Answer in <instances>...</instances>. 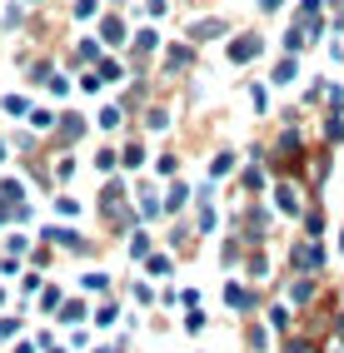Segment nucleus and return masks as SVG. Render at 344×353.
Returning a JSON list of instances; mask_svg holds the SVG:
<instances>
[{"instance_id":"09e8293b","label":"nucleus","mask_w":344,"mask_h":353,"mask_svg":"<svg viewBox=\"0 0 344 353\" xmlns=\"http://www.w3.org/2000/svg\"><path fill=\"white\" fill-rule=\"evenodd\" d=\"M285 6H289V0H255V10H260V15H280Z\"/></svg>"},{"instance_id":"680f3d73","label":"nucleus","mask_w":344,"mask_h":353,"mask_svg":"<svg viewBox=\"0 0 344 353\" xmlns=\"http://www.w3.org/2000/svg\"><path fill=\"white\" fill-rule=\"evenodd\" d=\"M26 6H30V10H45V6H50V0H26Z\"/></svg>"},{"instance_id":"412c9836","label":"nucleus","mask_w":344,"mask_h":353,"mask_svg":"<svg viewBox=\"0 0 344 353\" xmlns=\"http://www.w3.org/2000/svg\"><path fill=\"white\" fill-rule=\"evenodd\" d=\"M95 75H100L105 85H130V65H125V55H115V50H110V55L95 65Z\"/></svg>"},{"instance_id":"0e129e2a","label":"nucleus","mask_w":344,"mask_h":353,"mask_svg":"<svg viewBox=\"0 0 344 353\" xmlns=\"http://www.w3.org/2000/svg\"><path fill=\"white\" fill-rule=\"evenodd\" d=\"M0 309H6V289H0Z\"/></svg>"},{"instance_id":"ea45409f","label":"nucleus","mask_w":344,"mask_h":353,"mask_svg":"<svg viewBox=\"0 0 344 353\" xmlns=\"http://www.w3.org/2000/svg\"><path fill=\"white\" fill-rule=\"evenodd\" d=\"M220 214H215V204H195V234H215Z\"/></svg>"},{"instance_id":"5701e85b","label":"nucleus","mask_w":344,"mask_h":353,"mask_svg":"<svg viewBox=\"0 0 344 353\" xmlns=\"http://www.w3.org/2000/svg\"><path fill=\"white\" fill-rule=\"evenodd\" d=\"M26 190H30V184L20 179V174H0V204H6V209L26 204Z\"/></svg>"},{"instance_id":"5fc2aeb1","label":"nucleus","mask_w":344,"mask_h":353,"mask_svg":"<svg viewBox=\"0 0 344 353\" xmlns=\"http://www.w3.org/2000/svg\"><path fill=\"white\" fill-rule=\"evenodd\" d=\"M185 328H190V334H200V328H204V314H200V309H190V314H185Z\"/></svg>"},{"instance_id":"052dcab7","label":"nucleus","mask_w":344,"mask_h":353,"mask_svg":"<svg viewBox=\"0 0 344 353\" xmlns=\"http://www.w3.org/2000/svg\"><path fill=\"white\" fill-rule=\"evenodd\" d=\"M6 224H10V209H6V204H0V234H6Z\"/></svg>"},{"instance_id":"ddd939ff","label":"nucleus","mask_w":344,"mask_h":353,"mask_svg":"<svg viewBox=\"0 0 344 353\" xmlns=\"http://www.w3.org/2000/svg\"><path fill=\"white\" fill-rule=\"evenodd\" d=\"M170 125H175V110H170V105H155V100H150V105L140 110V130H145V134H170Z\"/></svg>"},{"instance_id":"c756f323","label":"nucleus","mask_w":344,"mask_h":353,"mask_svg":"<svg viewBox=\"0 0 344 353\" xmlns=\"http://www.w3.org/2000/svg\"><path fill=\"white\" fill-rule=\"evenodd\" d=\"M150 254H155V234H150V224H140L130 234V259H140V264H145Z\"/></svg>"},{"instance_id":"dca6fc26","label":"nucleus","mask_w":344,"mask_h":353,"mask_svg":"<svg viewBox=\"0 0 344 353\" xmlns=\"http://www.w3.org/2000/svg\"><path fill=\"white\" fill-rule=\"evenodd\" d=\"M300 80V55H274V70H269V90H289Z\"/></svg>"},{"instance_id":"37998d69","label":"nucleus","mask_w":344,"mask_h":353,"mask_svg":"<svg viewBox=\"0 0 344 353\" xmlns=\"http://www.w3.org/2000/svg\"><path fill=\"white\" fill-rule=\"evenodd\" d=\"M75 90H80V95H100L105 80L95 75V70H80V75H75Z\"/></svg>"},{"instance_id":"e2e57ef3","label":"nucleus","mask_w":344,"mask_h":353,"mask_svg":"<svg viewBox=\"0 0 344 353\" xmlns=\"http://www.w3.org/2000/svg\"><path fill=\"white\" fill-rule=\"evenodd\" d=\"M334 334H339V339H344V314H339V319H334Z\"/></svg>"},{"instance_id":"0eeeda50","label":"nucleus","mask_w":344,"mask_h":353,"mask_svg":"<svg viewBox=\"0 0 344 353\" xmlns=\"http://www.w3.org/2000/svg\"><path fill=\"white\" fill-rule=\"evenodd\" d=\"M269 190H274V214H285V219H300L305 209H309L305 190H300V184H294L289 174H274V184H269Z\"/></svg>"},{"instance_id":"7c9ffc66","label":"nucleus","mask_w":344,"mask_h":353,"mask_svg":"<svg viewBox=\"0 0 344 353\" xmlns=\"http://www.w3.org/2000/svg\"><path fill=\"white\" fill-rule=\"evenodd\" d=\"M145 274H150V279H170V274H175V254L155 249V254L145 259Z\"/></svg>"},{"instance_id":"c9c22d12","label":"nucleus","mask_w":344,"mask_h":353,"mask_svg":"<svg viewBox=\"0 0 344 353\" xmlns=\"http://www.w3.org/2000/svg\"><path fill=\"white\" fill-rule=\"evenodd\" d=\"M95 170L110 179V174H120V145H105V150H95Z\"/></svg>"},{"instance_id":"20e7f679","label":"nucleus","mask_w":344,"mask_h":353,"mask_svg":"<svg viewBox=\"0 0 344 353\" xmlns=\"http://www.w3.org/2000/svg\"><path fill=\"white\" fill-rule=\"evenodd\" d=\"M229 35H235V26H229V15H190L185 20V40H195V45H224Z\"/></svg>"},{"instance_id":"4be33fe9","label":"nucleus","mask_w":344,"mask_h":353,"mask_svg":"<svg viewBox=\"0 0 344 353\" xmlns=\"http://www.w3.org/2000/svg\"><path fill=\"white\" fill-rule=\"evenodd\" d=\"M289 20H294V26H314V20H329V6H325V0H294Z\"/></svg>"},{"instance_id":"4c0bfd02","label":"nucleus","mask_w":344,"mask_h":353,"mask_svg":"<svg viewBox=\"0 0 344 353\" xmlns=\"http://www.w3.org/2000/svg\"><path fill=\"white\" fill-rule=\"evenodd\" d=\"M150 164H155V174H160V179H175V174H180V154H175V150H160Z\"/></svg>"},{"instance_id":"f3484780","label":"nucleus","mask_w":344,"mask_h":353,"mask_svg":"<svg viewBox=\"0 0 344 353\" xmlns=\"http://www.w3.org/2000/svg\"><path fill=\"white\" fill-rule=\"evenodd\" d=\"M150 95H155L150 80H130V85H120V105H125L130 114H140V110L150 105Z\"/></svg>"},{"instance_id":"9b49d317","label":"nucleus","mask_w":344,"mask_h":353,"mask_svg":"<svg viewBox=\"0 0 344 353\" xmlns=\"http://www.w3.org/2000/svg\"><path fill=\"white\" fill-rule=\"evenodd\" d=\"M325 244H319V239H294L289 244V269L294 274H319V269H325Z\"/></svg>"},{"instance_id":"72a5a7b5","label":"nucleus","mask_w":344,"mask_h":353,"mask_svg":"<svg viewBox=\"0 0 344 353\" xmlns=\"http://www.w3.org/2000/svg\"><path fill=\"white\" fill-rule=\"evenodd\" d=\"M0 110H6L10 114V120H30V95H0Z\"/></svg>"},{"instance_id":"c85d7f7f","label":"nucleus","mask_w":344,"mask_h":353,"mask_svg":"<svg viewBox=\"0 0 344 353\" xmlns=\"http://www.w3.org/2000/svg\"><path fill=\"white\" fill-rule=\"evenodd\" d=\"M229 174H240V154H235V150H215V159H210V179H229Z\"/></svg>"},{"instance_id":"4d7b16f0","label":"nucleus","mask_w":344,"mask_h":353,"mask_svg":"<svg viewBox=\"0 0 344 353\" xmlns=\"http://www.w3.org/2000/svg\"><path fill=\"white\" fill-rule=\"evenodd\" d=\"M15 328H20L15 319H0V339H10V334H15Z\"/></svg>"},{"instance_id":"bb28decb","label":"nucleus","mask_w":344,"mask_h":353,"mask_svg":"<svg viewBox=\"0 0 344 353\" xmlns=\"http://www.w3.org/2000/svg\"><path fill=\"white\" fill-rule=\"evenodd\" d=\"M319 134H325V145H344V110H325V120H319Z\"/></svg>"},{"instance_id":"2eb2a0df","label":"nucleus","mask_w":344,"mask_h":353,"mask_svg":"<svg viewBox=\"0 0 344 353\" xmlns=\"http://www.w3.org/2000/svg\"><path fill=\"white\" fill-rule=\"evenodd\" d=\"M224 303H229L235 314H255V309H260V294L249 289V284H235V279H229V284H224Z\"/></svg>"},{"instance_id":"cd10ccee","label":"nucleus","mask_w":344,"mask_h":353,"mask_svg":"<svg viewBox=\"0 0 344 353\" xmlns=\"http://www.w3.org/2000/svg\"><path fill=\"white\" fill-rule=\"evenodd\" d=\"M75 170H80L75 150H60V154H55V164H50V174H55V184H60V190H65V184L75 179Z\"/></svg>"},{"instance_id":"3c124183","label":"nucleus","mask_w":344,"mask_h":353,"mask_svg":"<svg viewBox=\"0 0 344 353\" xmlns=\"http://www.w3.org/2000/svg\"><path fill=\"white\" fill-rule=\"evenodd\" d=\"M269 328H289V309H280V303H274V309H269Z\"/></svg>"},{"instance_id":"338daca9","label":"nucleus","mask_w":344,"mask_h":353,"mask_svg":"<svg viewBox=\"0 0 344 353\" xmlns=\"http://www.w3.org/2000/svg\"><path fill=\"white\" fill-rule=\"evenodd\" d=\"M175 6H190V0H175Z\"/></svg>"},{"instance_id":"58836bf2","label":"nucleus","mask_w":344,"mask_h":353,"mask_svg":"<svg viewBox=\"0 0 344 353\" xmlns=\"http://www.w3.org/2000/svg\"><path fill=\"white\" fill-rule=\"evenodd\" d=\"M245 269H249V279H269V254L265 249H249L245 254Z\"/></svg>"},{"instance_id":"423d86ee","label":"nucleus","mask_w":344,"mask_h":353,"mask_svg":"<svg viewBox=\"0 0 344 353\" xmlns=\"http://www.w3.org/2000/svg\"><path fill=\"white\" fill-rule=\"evenodd\" d=\"M105 55H110V50L100 45V35L90 30V35H80V40L70 45V55L60 60V70H70V75H80V70H95V65H100Z\"/></svg>"},{"instance_id":"a878e982","label":"nucleus","mask_w":344,"mask_h":353,"mask_svg":"<svg viewBox=\"0 0 344 353\" xmlns=\"http://www.w3.org/2000/svg\"><path fill=\"white\" fill-rule=\"evenodd\" d=\"M55 125H60V110H50V105H35L26 120V130H35V134H55Z\"/></svg>"},{"instance_id":"f704fd0d","label":"nucleus","mask_w":344,"mask_h":353,"mask_svg":"<svg viewBox=\"0 0 344 353\" xmlns=\"http://www.w3.org/2000/svg\"><path fill=\"white\" fill-rule=\"evenodd\" d=\"M300 224H305V239H319V234H325V224H329V219H325V209H319V204H309L305 214H300Z\"/></svg>"},{"instance_id":"bf43d9fd","label":"nucleus","mask_w":344,"mask_h":353,"mask_svg":"<svg viewBox=\"0 0 344 353\" xmlns=\"http://www.w3.org/2000/svg\"><path fill=\"white\" fill-rule=\"evenodd\" d=\"M285 353H309V343H300V339H294V343H289Z\"/></svg>"},{"instance_id":"473e14b6","label":"nucleus","mask_w":344,"mask_h":353,"mask_svg":"<svg viewBox=\"0 0 344 353\" xmlns=\"http://www.w3.org/2000/svg\"><path fill=\"white\" fill-rule=\"evenodd\" d=\"M70 90H75V75H70V70H55L50 85H45V95H50V100H70Z\"/></svg>"},{"instance_id":"6e6d98bb","label":"nucleus","mask_w":344,"mask_h":353,"mask_svg":"<svg viewBox=\"0 0 344 353\" xmlns=\"http://www.w3.org/2000/svg\"><path fill=\"white\" fill-rule=\"evenodd\" d=\"M130 294H135V303H150V299H155V289H150V284H135Z\"/></svg>"},{"instance_id":"7ed1b4c3","label":"nucleus","mask_w":344,"mask_h":353,"mask_svg":"<svg viewBox=\"0 0 344 353\" xmlns=\"http://www.w3.org/2000/svg\"><path fill=\"white\" fill-rule=\"evenodd\" d=\"M95 35H100V45H105V50H115V55H125L130 50V35H135V26H130V15L125 10H105L100 20H95Z\"/></svg>"},{"instance_id":"a18cd8bd","label":"nucleus","mask_w":344,"mask_h":353,"mask_svg":"<svg viewBox=\"0 0 344 353\" xmlns=\"http://www.w3.org/2000/svg\"><path fill=\"white\" fill-rule=\"evenodd\" d=\"M80 289H90V294H105V289H110V274H100V269H95V274H85V279H80Z\"/></svg>"},{"instance_id":"2f4dec72","label":"nucleus","mask_w":344,"mask_h":353,"mask_svg":"<svg viewBox=\"0 0 344 353\" xmlns=\"http://www.w3.org/2000/svg\"><path fill=\"white\" fill-rule=\"evenodd\" d=\"M245 95H249V110L255 114H269V80H249Z\"/></svg>"},{"instance_id":"603ef678","label":"nucleus","mask_w":344,"mask_h":353,"mask_svg":"<svg viewBox=\"0 0 344 353\" xmlns=\"http://www.w3.org/2000/svg\"><path fill=\"white\" fill-rule=\"evenodd\" d=\"M50 259H55L50 249H30V269H45V264H50Z\"/></svg>"},{"instance_id":"e433bc0d","label":"nucleus","mask_w":344,"mask_h":353,"mask_svg":"<svg viewBox=\"0 0 344 353\" xmlns=\"http://www.w3.org/2000/svg\"><path fill=\"white\" fill-rule=\"evenodd\" d=\"M55 214H60V219H80V214H85V204H80L70 190H60V194H55Z\"/></svg>"},{"instance_id":"6ab92c4d","label":"nucleus","mask_w":344,"mask_h":353,"mask_svg":"<svg viewBox=\"0 0 344 353\" xmlns=\"http://www.w3.org/2000/svg\"><path fill=\"white\" fill-rule=\"evenodd\" d=\"M160 199H165V214H185V209H190V199H195V190H190L185 179H170Z\"/></svg>"},{"instance_id":"1a4fd4ad","label":"nucleus","mask_w":344,"mask_h":353,"mask_svg":"<svg viewBox=\"0 0 344 353\" xmlns=\"http://www.w3.org/2000/svg\"><path fill=\"white\" fill-rule=\"evenodd\" d=\"M15 65H20V75H26V85H35V90H45V85H50V75L60 70L55 55H45V50H35V55H30V50H20Z\"/></svg>"},{"instance_id":"79ce46f5","label":"nucleus","mask_w":344,"mask_h":353,"mask_svg":"<svg viewBox=\"0 0 344 353\" xmlns=\"http://www.w3.org/2000/svg\"><path fill=\"white\" fill-rule=\"evenodd\" d=\"M289 299H294V303H309V299H314V274H300V279H294V284H289Z\"/></svg>"},{"instance_id":"b1692460","label":"nucleus","mask_w":344,"mask_h":353,"mask_svg":"<svg viewBox=\"0 0 344 353\" xmlns=\"http://www.w3.org/2000/svg\"><path fill=\"white\" fill-rule=\"evenodd\" d=\"M65 10H70V20H80V26H95V20H100L110 6H105V0H70Z\"/></svg>"},{"instance_id":"6e6552de","label":"nucleus","mask_w":344,"mask_h":353,"mask_svg":"<svg viewBox=\"0 0 344 353\" xmlns=\"http://www.w3.org/2000/svg\"><path fill=\"white\" fill-rule=\"evenodd\" d=\"M160 50H165V35H160V26L150 20V26H135V35H130V50H125V60H160Z\"/></svg>"},{"instance_id":"f257e3e1","label":"nucleus","mask_w":344,"mask_h":353,"mask_svg":"<svg viewBox=\"0 0 344 353\" xmlns=\"http://www.w3.org/2000/svg\"><path fill=\"white\" fill-rule=\"evenodd\" d=\"M195 65H200V45L195 40H165V50L155 60V75L175 85V80H190Z\"/></svg>"},{"instance_id":"f03ea898","label":"nucleus","mask_w":344,"mask_h":353,"mask_svg":"<svg viewBox=\"0 0 344 353\" xmlns=\"http://www.w3.org/2000/svg\"><path fill=\"white\" fill-rule=\"evenodd\" d=\"M269 55V40L260 35V30H235L224 40V60L235 65V70H245V65H255V60H265Z\"/></svg>"},{"instance_id":"de8ad7c7","label":"nucleus","mask_w":344,"mask_h":353,"mask_svg":"<svg viewBox=\"0 0 344 353\" xmlns=\"http://www.w3.org/2000/svg\"><path fill=\"white\" fill-rule=\"evenodd\" d=\"M40 303H45V314H50V309H60V303H65V294H60V289L50 284V289H45V294H40Z\"/></svg>"},{"instance_id":"393cba45","label":"nucleus","mask_w":344,"mask_h":353,"mask_svg":"<svg viewBox=\"0 0 344 353\" xmlns=\"http://www.w3.org/2000/svg\"><path fill=\"white\" fill-rule=\"evenodd\" d=\"M309 50V35H305V26H285V35H280V55H305Z\"/></svg>"},{"instance_id":"9d476101","label":"nucleus","mask_w":344,"mask_h":353,"mask_svg":"<svg viewBox=\"0 0 344 353\" xmlns=\"http://www.w3.org/2000/svg\"><path fill=\"white\" fill-rule=\"evenodd\" d=\"M40 239H45V244H55V249H65V254H80V259L95 254V239H85V234L65 229V224H45V229H40Z\"/></svg>"},{"instance_id":"39448f33","label":"nucleus","mask_w":344,"mask_h":353,"mask_svg":"<svg viewBox=\"0 0 344 353\" xmlns=\"http://www.w3.org/2000/svg\"><path fill=\"white\" fill-rule=\"evenodd\" d=\"M90 130H95V120H85L80 110H60V125H55V134H50V150H55V154H60V150H75Z\"/></svg>"},{"instance_id":"8fccbe9b","label":"nucleus","mask_w":344,"mask_h":353,"mask_svg":"<svg viewBox=\"0 0 344 353\" xmlns=\"http://www.w3.org/2000/svg\"><path fill=\"white\" fill-rule=\"evenodd\" d=\"M30 219H35L30 204H15V209H10V224H30Z\"/></svg>"},{"instance_id":"69168bd1","label":"nucleus","mask_w":344,"mask_h":353,"mask_svg":"<svg viewBox=\"0 0 344 353\" xmlns=\"http://www.w3.org/2000/svg\"><path fill=\"white\" fill-rule=\"evenodd\" d=\"M339 254H344V234H339Z\"/></svg>"},{"instance_id":"864d4df0","label":"nucleus","mask_w":344,"mask_h":353,"mask_svg":"<svg viewBox=\"0 0 344 353\" xmlns=\"http://www.w3.org/2000/svg\"><path fill=\"white\" fill-rule=\"evenodd\" d=\"M265 343H269V334H265V328H249V348H255V353H265Z\"/></svg>"},{"instance_id":"774afa93","label":"nucleus","mask_w":344,"mask_h":353,"mask_svg":"<svg viewBox=\"0 0 344 353\" xmlns=\"http://www.w3.org/2000/svg\"><path fill=\"white\" fill-rule=\"evenodd\" d=\"M339 65H344V50H339Z\"/></svg>"},{"instance_id":"13d9d810","label":"nucleus","mask_w":344,"mask_h":353,"mask_svg":"<svg viewBox=\"0 0 344 353\" xmlns=\"http://www.w3.org/2000/svg\"><path fill=\"white\" fill-rule=\"evenodd\" d=\"M10 154H15V150H10V139H6V134H0V164H6Z\"/></svg>"},{"instance_id":"4468645a","label":"nucleus","mask_w":344,"mask_h":353,"mask_svg":"<svg viewBox=\"0 0 344 353\" xmlns=\"http://www.w3.org/2000/svg\"><path fill=\"white\" fill-rule=\"evenodd\" d=\"M240 190H245L249 199H260V194L269 190V164H255V159H249L245 170H240Z\"/></svg>"},{"instance_id":"aec40b11","label":"nucleus","mask_w":344,"mask_h":353,"mask_svg":"<svg viewBox=\"0 0 344 353\" xmlns=\"http://www.w3.org/2000/svg\"><path fill=\"white\" fill-rule=\"evenodd\" d=\"M125 120H130V110H125L120 100H110V105H100V114H95V130L120 134V130H125Z\"/></svg>"},{"instance_id":"a19ab883","label":"nucleus","mask_w":344,"mask_h":353,"mask_svg":"<svg viewBox=\"0 0 344 353\" xmlns=\"http://www.w3.org/2000/svg\"><path fill=\"white\" fill-rule=\"evenodd\" d=\"M35 145H40L35 130H15V134H10V150H15V154H35Z\"/></svg>"},{"instance_id":"49530a36","label":"nucleus","mask_w":344,"mask_h":353,"mask_svg":"<svg viewBox=\"0 0 344 353\" xmlns=\"http://www.w3.org/2000/svg\"><path fill=\"white\" fill-rule=\"evenodd\" d=\"M26 249H30V239H26V234H6V254H15V259H20Z\"/></svg>"},{"instance_id":"c03bdc74","label":"nucleus","mask_w":344,"mask_h":353,"mask_svg":"<svg viewBox=\"0 0 344 353\" xmlns=\"http://www.w3.org/2000/svg\"><path fill=\"white\" fill-rule=\"evenodd\" d=\"M55 314H60V323H80V319H85V303H80V299H65Z\"/></svg>"},{"instance_id":"f8f14e48","label":"nucleus","mask_w":344,"mask_h":353,"mask_svg":"<svg viewBox=\"0 0 344 353\" xmlns=\"http://www.w3.org/2000/svg\"><path fill=\"white\" fill-rule=\"evenodd\" d=\"M145 164H150V145H145L140 134H125V139H120V174H125V170L135 174V170H145Z\"/></svg>"},{"instance_id":"a211bd4d","label":"nucleus","mask_w":344,"mask_h":353,"mask_svg":"<svg viewBox=\"0 0 344 353\" xmlns=\"http://www.w3.org/2000/svg\"><path fill=\"white\" fill-rule=\"evenodd\" d=\"M26 26H30V6L26 0H10V6L0 10V35H20Z\"/></svg>"}]
</instances>
